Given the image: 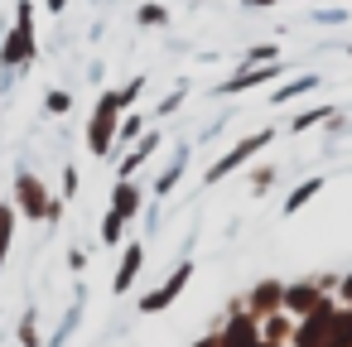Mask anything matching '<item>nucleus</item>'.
Masks as SVG:
<instances>
[{
	"instance_id": "nucleus-1",
	"label": "nucleus",
	"mask_w": 352,
	"mask_h": 347,
	"mask_svg": "<svg viewBox=\"0 0 352 347\" xmlns=\"http://www.w3.org/2000/svg\"><path fill=\"white\" fill-rule=\"evenodd\" d=\"M34 49H39V39H34V0H20L15 5V34L0 44V63L20 68V63L34 58Z\"/></svg>"
},
{
	"instance_id": "nucleus-2",
	"label": "nucleus",
	"mask_w": 352,
	"mask_h": 347,
	"mask_svg": "<svg viewBox=\"0 0 352 347\" xmlns=\"http://www.w3.org/2000/svg\"><path fill=\"white\" fill-rule=\"evenodd\" d=\"M126 107H121V97L116 92H102V102H97V116H92V131H87V140H92V150L97 155H107L111 150V131H116V116H121Z\"/></svg>"
},
{
	"instance_id": "nucleus-3",
	"label": "nucleus",
	"mask_w": 352,
	"mask_h": 347,
	"mask_svg": "<svg viewBox=\"0 0 352 347\" xmlns=\"http://www.w3.org/2000/svg\"><path fill=\"white\" fill-rule=\"evenodd\" d=\"M270 140H275V131H256V135H246L241 145H232V150H227V155H222V159H217V164L208 169V183H217L222 174H232V169H241V164H246V159H251L256 150H265Z\"/></svg>"
},
{
	"instance_id": "nucleus-4",
	"label": "nucleus",
	"mask_w": 352,
	"mask_h": 347,
	"mask_svg": "<svg viewBox=\"0 0 352 347\" xmlns=\"http://www.w3.org/2000/svg\"><path fill=\"white\" fill-rule=\"evenodd\" d=\"M275 78V63L265 68V63H251L246 73H236L232 82H217V97H236V92H251V87H261V82H270Z\"/></svg>"
},
{
	"instance_id": "nucleus-5",
	"label": "nucleus",
	"mask_w": 352,
	"mask_h": 347,
	"mask_svg": "<svg viewBox=\"0 0 352 347\" xmlns=\"http://www.w3.org/2000/svg\"><path fill=\"white\" fill-rule=\"evenodd\" d=\"M20 208L30 217H49V198H44V183L34 174H20Z\"/></svg>"
},
{
	"instance_id": "nucleus-6",
	"label": "nucleus",
	"mask_w": 352,
	"mask_h": 347,
	"mask_svg": "<svg viewBox=\"0 0 352 347\" xmlns=\"http://www.w3.org/2000/svg\"><path fill=\"white\" fill-rule=\"evenodd\" d=\"M184 280H188V265H179V270H174V275H169V284H164V289H160V294H150V299H145V304H140V309H145V313H160V309H164V304H169V299H174V294H179V289H184Z\"/></svg>"
},
{
	"instance_id": "nucleus-7",
	"label": "nucleus",
	"mask_w": 352,
	"mask_h": 347,
	"mask_svg": "<svg viewBox=\"0 0 352 347\" xmlns=\"http://www.w3.org/2000/svg\"><path fill=\"white\" fill-rule=\"evenodd\" d=\"M155 150H160V135H140L135 155H126V159H121V179H131V174H135V169H140V164L155 155Z\"/></svg>"
},
{
	"instance_id": "nucleus-8",
	"label": "nucleus",
	"mask_w": 352,
	"mask_h": 347,
	"mask_svg": "<svg viewBox=\"0 0 352 347\" xmlns=\"http://www.w3.org/2000/svg\"><path fill=\"white\" fill-rule=\"evenodd\" d=\"M135 208H140V188H135L131 179H121V183H116V198H111V212H121V217H131Z\"/></svg>"
},
{
	"instance_id": "nucleus-9",
	"label": "nucleus",
	"mask_w": 352,
	"mask_h": 347,
	"mask_svg": "<svg viewBox=\"0 0 352 347\" xmlns=\"http://www.w3.org/2000/svg\"><path fill=\"white\" fill-rule=\"evenodd\" d=\"M135 275H140V246H126V260H121V275H116V294L131 289Z\"/></svg>"
},
{
	"instance_id": "nucleus-10",
	"label": "nucleus",
	"mask_w": 352,
	"mask_h": 347,
	"mask_svg": "<svg viewBox=\"0 0 352 347\" xmlns=\"http://www.w3.org/2000/svg\"><path fill=\"white\" fill-rule=\"evenodd\" d=\"M318 188H323V179H309V183H299V188H294V193L285 198V212H299V208H304V203H309V198H314Z\"/></svg>"
},
{
	"instance_id": "nucleus-11",
	"label": "nucleus",
	"mask_w": 352,
	"mask_h": 347,
	"mask_svg": "<svg viewBox=\"0 0 352 347\" xmlns=\"http://www.w3.org/2000/svg\"><path fill=\"white\" fill-rule=\"evenodd\" d=\"M318 82H323V78H314V73H309V78H294L289 87H280V92H275V102H289V97H299V92H314Z\"/></svg>"
},
{
	"instance_id": "nucleus-12",
	"label": "nucleus",
	"mask_w": 352,
	"mask_h": 347,
	"mask_svg": "<svg viewBox=\"0 0 352 347\" xmlns=\"http://www.w3.org/2000/svg\"><path fill=\"white\" fill-rule=\"evenodd\" d=\"M323 116H333V107H314V111H304V116H294V121H289V131H309V126H318Z\"/></svg>"
},
{
	"instance_id": "nucleus-13",
	"label": "nucleus",
	"mask_w": 352,
	"mask_h": 347,
	"mask_svg": "<svg viewBox=\"0 0 352 347\" xmlns=\"http://www.w3.org/2000/svg\"><path fill=\"white\" fill-rule=\"evenodd\" d=\"M10 227H15V212L0 203V260H6V251H10Z\"/></svg>"
},
{
	"instance_id": "nucleus-14",
	"label": "nucleus",
	"mask_w": 352,
	"mask_h": 347,
	"mask_svg": "<svg viewBox=\"0 0 352 347\" xmlns=\"http://www.w3.org/2000/svg\"><path fill=\"white\" fill-rule=\"evenodd\" d=\"M121 227H126V217H121V212H107V222H102V241H107V246H116Z\"/></svg>"
},
{
	"instance_id": "nucleus-15",
	"label": "nucleus",
	"mask_w": 352,
	"mask_h": 347,
	"mask_svg": "<svg viewBox=\"0 0 352 347\" xmlns=\"http://www.w3.org/2000/svg\"><path fill=\"white\" fill-rule=\"evenodd\" d=\"M140 25H164L169 15H164V5H140V15H135Z\"/></svg>"
},
{
	"instance_id": "nucleus-16",
	"label": "nucleus",
	"mask_w": 352,
	"mask_h": 347,
	"mask_svg": "<svg viewBox=\"0 0 352 347\" xmlns=\"http://www.w3.org/2000/svg\"><path fill=\"white\" fill-rule=\"evenodd\" d=\"M140 131H145V121H140V116H126V126H121V140H135Z\"/></svg>"
},
{
	"instance_id": "nucleus-17",
	"label": "nucleus",
	"mask_w": 352,
	"mask_h": 347,
	"mask_svg": "<svg viewBox=\"0 0 352 347\" xmlns=\"http://www.w3.org/2000/svg\"><path fill=\"white\" fill-rule=\"evenodd\" d=\"M251 63H275V44H261V49H251Z\"/></svg>"
},
{
	"instance_id": "nucleus-18",
	"label": "nucleus",
	"mask_w": 352,
	"mask_h": 347,
	"mask_svg": "<svg viewBox=\"0 0 352 347\" xmlns=\"http://www.w3.org/2000/svg\"><path fill=\"white\" fill-rule=\"evenodd\" d=\"M68 107H73L68 92H49V111H68Z\"/></svg>"
},
{
	"instance_id": "nucleus-19",
	"label": "nucleus",
	"mask_w": 352,
	"mask_h": 347,
	"mask_svg": "<svg viewBox=\"0 0 352 347\" xmlns=\"http://www.w3.org/2000/svg\"><path fill=\"white\" fill-rule=\"evenodd\" d=\"M289 304H294V309H304V304H314V289H289Z\"/></svg>"
},
{
	"instance_id": "nucleus-20",
	"label": "nucleus",
	"mask_w": 352,
	"mask_h": 347,
	"mask_svg": "<svg viewBox=\"0 0 352 347\" xmlns=\"http://www.w3.org/2000/svg\"><path fill=\"white\" fill-rule=\"evenodd\" d=\"M179 102H184V92H169V97H164V107H160V116H169V111H174Z\"/></svg>"
},
{
	"instance_id": "nucleus-21",
	"label": "nucleus",
	"mask_w": 352,
	"mask_h": 347,
	"mask_svg": "<svg viewBox=\"0 0 352 347\" xmlns=\"http://www.w3.org/2000/svg\"><path fill=\"white\" fill-rule=\"evenodd\" d=\"M251 10H265V5H280V0H246Z\"/></svg>"
},
{
	"instance_id": "nucleus-22",
	"label": "nucleus",
	"mask_w": 352,
	"mask_h": 347,
	"mask_svg": "<svg viewBox=\"0 0 352 347\" xmlns=\"http://www.w3.org/2000/svg\"><path fill=\"white\" fill-rule=\"evenodd\" d=\"M44 5H49V10L58 15V10H68V0H44Z\"/></svg>"
},
{
	"instance_id": "nucleus-23",
	"label": "nucleus",
	"mask_w": 352,
	"mask_h": 347,
	"mask_svg": "<svg viewBox=\"0 0 352 347\" xmlns=\"http://www.w3.org/2000/svg\"><path fill=\"white\" fill-rule=\"evenodd\" d=\"M342 294H347V299H352V280H347V284H342Z\"/></svg>"
}]
</instances>
